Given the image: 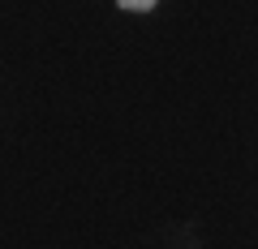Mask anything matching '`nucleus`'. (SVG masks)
<instances>
[{
	"instance_id": "f257e3e1",
	"label": "nucleus",
	"mask_w": 258,
	"mask_h": 249,
	"mask_svg": "<svg viewBox=\"0 0 258 249\" xmlns=\"http://www.w3.org/2000/svg\"><path fill=\"white\" fill-rule=\"evenodd\" d=\"M116 5H120V9H129V13H151L159 0H116Z\"/></svg>"
}]
</instances>
